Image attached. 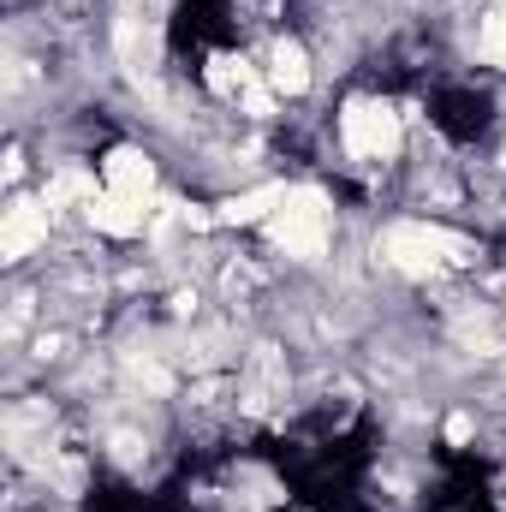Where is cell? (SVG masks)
Returning a JSON list of instances; mask_svg holds the SVG:
<instances>
[{
    "mask_svg": "<svg viewBox=\"0 0 506 512\" xmlns=\"http://www.w3.org/2000/svg\"><path fill=\"white\" fill-rule=\"evenodd\" d=\"M268 239L274 251L298 256V262H316L334 239V203L316 191V185H286L280 209L268 215Z\"/></svg>",
    "mask_w": 506,
    "mask_h": 512,
    "instance_id": "6da1fadb",
    "label": "cell"
},
{
    "mask_svg": "<svg viewBox=\"0 0 506 512\" xmlns=\"http://www.w3.org/2000/svg\"><path fill=\"white\" fill-rule=\"evenodd\" d=\"M399 143H405V126H399L393 102H381V96H352V102L340 108V149H346L352 161H393Z\"/></svg>",
    "mask_w": 506,
    "mask_h": 512,
    "instance_id": "7a4b0ae2",
    "label": "cell"
},
{
    "mask_svg": "<svg viewBox=\"0 0 506 512\" xmlns=\"http://www.w3.org/2000/svg\"><path fill=\"white\" fill-rule=\"evenodd\" d=\"M381 251L387 262L399 268V274H411V280H423V274H435L441 262H465V239H453L447 227H429V221H399V227H387V239H381Z\"/></svg>",
    "mask_w": 506,
    "mask_h": 512,
    "instance_id": "3957f363",
    "label": "cell"
},
{
    "mask_svg": "<svg viewBox=\"0 0 506 512\" xmlns=\"http://www.w3.org/2000/svg\"><path fill=\"white\" fill-rule=\"evenodd\" d=\"M42 245H48V203L18 197V203L6 209V221H0V256H6V262H24V256L42 251Z\"/></svg>",
    "mask_w": 506,
    "mask_h": 512,
    "instance_id": "277c9868",
    "label": "cell"
},
{
    "mask_svg": "<svg viewBox=\"0 0 506 512\" xmlns=\"http://www.w3.org/2000/svg\"><path fill=\"white\" fill-rule=\"evenodd\" d=\"M84 215H90L96 233H114V239H137L143 221H149V209H143L137 197H120V191H96V197L84 203Z\"/></svg>",
    "mask_w": 506,
    "mask_h": 512,
    "instance_id": "5b68a950",
    "label": "cell"
},
{
    "mask_svg": "<svg viewBox=\"0 0 506 512\" xmlns=\"http://www.w3.org/2000/svg\"><path fill=\"white\" fill-rule=\"evenodd\" d=\"M102 191H120V197L149 203V191H155V161H149L143 149H114V155L102 161Z\"/></svg>",
    "mask_w": 506,
    "mask_h": 512,
    "instance_id": "8992f818",
    "label": "cell"
},
{
    "mask_svg": "<svg viewBox=\"0 0 506 512\" xmlns=\"http://www.w3.org/2000/svg\"><path fill=\"white\" fill-rule=\"evenodd\" d=\"M280 197H286V185H256V191H239V197H227L221 203V227H251V221H268L274 209H280Z\"/></svg>",
    "mask_w": 506,
    "mask_h": 512,
    "instance_id": "52a82bcc",
    "label": "cell"
},
{
    "mask_svg": "<svg viewBox=\"0 0 506 512\" xmlns=\"http://www.w3.org/2000/svg\"><path fill=\"white\" fill-rule=\"evenodd\" d=\"M268 84H274V96H304V90H310V54H304L298 42H274Z\"/></svg>",
    "mask_w": 506,
    "mask_h": 512,
    "instance_id": "ba28073f",
    "label": "cell"
},
{
    "mask_svg": "<svg viewBox=\"0 0 506 512\" xmlns=\"http://www.w3.org/2000/svg\"><path fill=\"white\" fill-rule=\"evenodd\" d=\"M477 48H483V60H489V66H501V72H506V6H495V12L483 18Z\"/></svg>",
    "mask_w": 506,
    "mask_h": 512,
    "instance_id": "9c48e42d",
    "label": "cell"
},
{
    "mask_svg": "<svg viewBox=\"0 0 506 512\" xmlns=\"http://www.w3.org/2000/svg\"><path fill=\"white\" fill-rule=\"evenodd\" d=\"M471 429H477V423H471V417H465V411H459V417H453V423H447V441H453V447H465V441H471Z\"/></svg>",
    "mask_w": 506,
    "mask_h": 512,
    "instance_id": "30bf717a",
    "label": "cell"
},
{
    "mask_svg": "<svg viewBox=\"0 0 506 512\" xmlns=\"http://www.w3.org/2000/svg\"><path fill=\"white\" fill-rule=\"evenodd\" d=\"M501 167H506V149H501Z\"/></svg>",
    "mask_w": 506,
    "mask_h": 512,
    "instance_id": "8fae6325",
    "label": "cell"
},
{
    "mask_svg": "<svg viewBox=\"0 0 506 512\" xmlns=\"http://www.w3.org/2000/svg\"><path fill=\"white\" fill-rule=\"evenodd\" d=\"M126 6H131V0H126Z\"/></svg>",
    "mask_w": 506,
    "mask_h": 512,
    "instance_id": "7c38bea8",
    "label": "cell"
}]
</instances>
